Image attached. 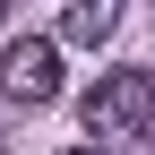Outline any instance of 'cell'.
Instances as JSON below:
<instances>
[{"mask_svg": "<svg viewBox=\"0 0 155 155\" xmlns=\"http://www.w3.org/2000/svg\"><path fill=\"white\" fill-rule=\"evenodd\" d=\"M78 121H86L95 147H147L155 138V78L147 69H104L86 86V104H78Z\"/></svg>", "mask_w": 155, "mask_h": 155, "instance_id": "cell-1", "label": "cell"}, {"mask_svg": "<svg viewBox=\"0 0 155 155\" xmlns=\"http://www.w3.org/2000/svg\"><path fill=\"white\" fill-rule=\"evenodd\" d=\"M121 9H129V0H69V9H61V43H78V52L112 43V26H121Z\"/></svg>", "mask_w": 155, "mask_h": 155, "instance_id": "cell-3", "label": "cell"}, {"mask_svg": "<svg viewBox=\"0 0 155 155\" xmlns=\"http://www.w3.org/2000/svg\"><path fill=\"white\" fill-rule=\"evenodd\" d=\"M69 155H104V147H95V138H86V147H69Z\"/></svg>", "mask_w": 155, "mask_h": 155, "instance_id": "cell-4", "label": "cell"}, {"mask_svg": "<svg viewBox=\"0 0 155 155\" xmlns=\"http://www.w3.org/2000/svg\"><path fill=\"white\" fill-rule=\"evenodd\" d=\"M0 17H9V0H0Z\"/></svg>", "mask_w": 155, "mask_h": 155, "instance_id": "cell-5", "label": "cell"}, {"mask_svg": "<svg viewBox=\"0 0 155 155\" xmlns=\"http://www.w3.org/2000/svg\"><path fill=\"white\" fill-rule=\"evenodd\" d=\"M0 95L9 104H52L61 95V43L52 35H17L0 52Z\"/></svg>", "mask_w": 155, "mask_h": 155, "instance_id": "cell-2", "label": "cell"}]
</instances>
